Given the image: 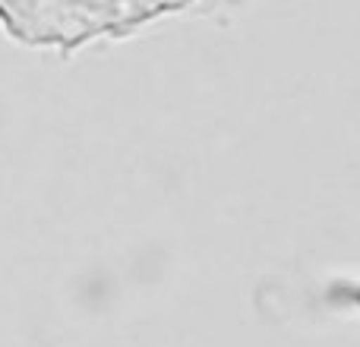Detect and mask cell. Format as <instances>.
<instances>
[{
    "mask_svg": "<svg viewBox=\"0 0 360 347\" xmlns=\"http://www.w3.org/2000/svg\"><path fill=\"white\" fill-rule=\"evenodd\" d=\"M120 22H127V0H0V25L44 48H76Z\"/></svg>",
    "mask_w": 360,
    "mask_h": 347,
    "instance_id": "obj_1",
    "label": "cell"
}]
</instances>
